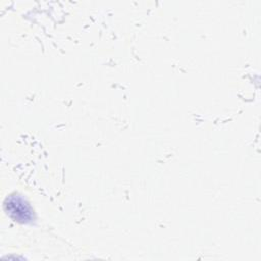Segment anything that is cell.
<instances>
[{"label": "cell", "mask_w": 261, "mask_h": 261, "mask_svg": "<svg viewBox=\"0 0 261 261\" xmlns=\"http://www.w3.org/2000/svg\"><path fill=\"white\" fill-rule=\"evenodd\" d=\"M5 210L17 221L28 222L33 218V211L30 205L17 195H12L4 203Z\"/></svg>", "instance_id": "cell-1"}]
</instances>
